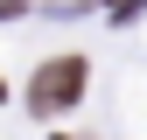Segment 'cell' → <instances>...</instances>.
<instances>
[{
    "mask_svg": "<svg viewBox=\"0 0 147 140\" xmlns=\"http://www.w3.org/2000/svg\"><path fill=\"white\" fill-rule=\"evenodd\" d=\"M77 91H84V56H56V63L35 70V84H28V112L49 119V112H63V105H77Z\"/></svg>",
    "mask_w": 147,
    "mask_h": 140,
    "instance_id": "1",
    "label": "cell"
},
{
    "mask_svg": "<svg viewBox=\"0 0 147 140\" xmlns=\"http://www.w3.org/2000/svg\"><path fill=\"white\" fill-rule=\"evenodd\" d=\"M147 0H105V14H112V21H126V14H140Z\"/></svg>",
    "mask_w": 147,
    "mask_h": 140,
    "instance_id": "2",
    "label": "cell"
},
{
    "mask_svg": "<svg viewBox=\"0 0 147 140\" xmlns=\"http://www.w3.org/2000/svg\"><path fill=\"white\" fill-rule=\"evenodd\" d=\"M0 14H21V0H0Z\"/></svg>",
    "mask_w": 147,
    "mask_h": 140,
    "instance_id": "3",
    "label": "cell"
}]
</instances>
